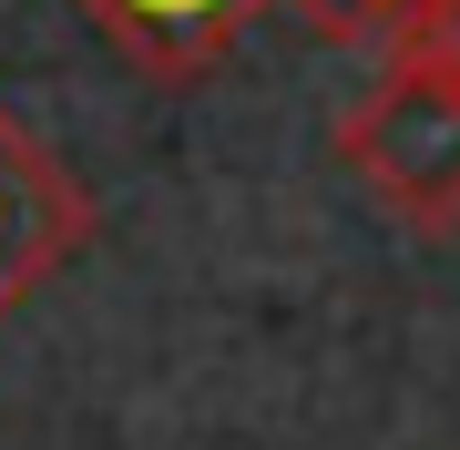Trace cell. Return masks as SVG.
<instances>
[{"label": "cell", "instance_id": "cell-4", "mask_svg": "<svg viewBox=\"0 0 460 450\" xmlns=\"http://www.w3.org/2000/svg\"><path fill=\"white\" fill-rule=\"evenodd\" d=\"M389 62H399V72H440V83H460V0H399Z\"/></svg>", "mask_w": 460, "mask_h": 450}, {"label": "cell", "instance_id": "cell-3", "mask_svg": "<svg viewBox=\"0 0 460 450\" xmlns=\"http://www.w3.org/2000/svg\"><path fill=\"white\" fill-rule=\"evenodd\" d=\"M72 11H83L144 83L195 93V83L226 72V51L246 41V21L266 11V0H72Z\"/></svg>", "mask_w": 460, "mask_h": 450}, {"label": "cell", "instance_id": "cell-1", "mask_svg": "<svg viewBox=\"0 0 460 450\" xmlns=\"http://www.w3.org/2000/svg\"><path fill=\"white\" fill-rule=\"evenodd\" d=\"M338 164L358 174L399 225L450 235V225H460V83L389 62V72L338 113Z\"/></svg>", "mask_w": 460, "mask_h": 450}, {"label": "cell", "instance_id": "cell-2", "mask_svg": "<svg viewBox=\"0 0 460 450\" xmlns=\"http://www.w3.org/2000/svg\"><path fill=\"white\" fill-rule=\"evenodd\" d=\"M83 246H93V195L21 113H0V317L41 297Z\"/></svg>", "mask_w": 460, "mask_h": 450}, {"label": "cell", "instance_id": "cell-5", "mask_svg": "<svg viewBox=\"0 0 460 450\" xmlns=\"http://www.w3.org/2000/svg\"><path fill=\"white\" fill-rule=\"evenodd\" d=\"M307 31H328V41H389V21H399V0H287Z\"/></svg>", "mask_w": 460, "mask_h": 450}]
</instances>
